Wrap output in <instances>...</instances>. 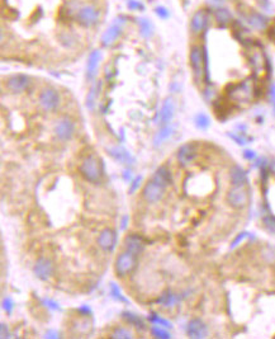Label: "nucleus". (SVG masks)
<instances>
[{
  "mask_svg": "<svg viewBox=\"0 0 275 339\" xmlns=\"http://www.w3.org/2000/svg\"><path fill=\"white\" fill-rule=\"evenodd\" d=\"M257 88L251 78L243 79L241 82L231 83L226 88V95L228 102L232 103H250L256 97Z\"/></svg>",
  "mask_w": 275,
  "mask_h": 339,
  "instance_id": "f257e3e1",
  "label": "nucleus"
},
{
  "mask_svg": "<svg viewBox=\"0 0 275 339\" xmlns=\"http://www.w3.org/2000/svg\"><path fill=\"white\" fill-rule=\"evenodd\" d=\"M238 14H240L241 22L250 31L262 32V31L269 30L270 25H271L269 17L262 12L256 11V9L243 8L238 11Z\"/></svg>",
  "mask_w": 275,
  "mask_h": 339,
  "instance_id": "f03ea898",
  "label": "nucleus"
},
{
  "mask_svg": "<svg viewBox=\"0 0 275 339\" xmlns=\"http://www.w3.org/2000/svg\"><path fill=\"white\" fill-rule=\"evenodd\" d=\"M189 64L192 68L195 82H204L205 79V60H204V46L193 45L189 51Z\"/></svg>",
  "mask_w": 275,
  "mask_h": 339,
  "instance_id": "7ed1b4c3",
  "label": "nucleus"
},
{
  "mask_svg": "<svg viewBox=\"0 0 275 339\" xmlns=\"http://www.w3.org/2000/svg\"><path fill=\"white\" fill-rule=\"evenodd\" d=\"M80 173L85 181L90 183L100 182L103 176V168L100 160L95 155L90 154L83 159L80 164Z\"/></svg>",
  "mask_w": 275,
  "mask_h": 339,
  "instance_id": "20e7f679",
  "label": "nucleus"
},
{
  "mask_svg": "<svg viewBox=\"0 0 275 339\" xmlns=\"http://www.w3.org/2000/svg\"><path fill=\"white\" fill-rule=\"evenodd\" d=\"M213 21V14L209 8L198 9L190 19V32L195 36H202L207 32L210 22Z\"/></svg>",
  "mask_w": 275,
  "mask_h": 339,
  "instance_id": "39448f33",
  "label": "nucleus"
},
{
  "mask_svg": "<svg viewBox=\"0 0 275 339\" xmlns=\"http://www.w3.org/2000/svg\"><path fill=\"white\" fill-rule=\"evenodd\" d=\"M75 18L80 26L85 28L94 27L100 21V12L92 4H85L76 9Z\"/></svg>",
  "mask_w": 275,
  "mask_h": 339,
  "instance_id": "423d86ee",
  "label": "nucleus"
},
{
  "mask_svg": "<svg viewBox=\"0 0 275 339\" xmlns=\"http://www.w3.org/2000/svg\"><path fill=\"white\" fill-rule=\"evenodd\" d=\"M136 266H137V255L126 250L117 257L114 271L118 277H126L127 274L132 273Z\"/></svg>",
  "mask_w": 275,
  "mask_h": 339,
  "instance_id": "0eeeda50",
  "label": "nucleus"
},
{
  "mask_svg": "<svg viewBox=\"0 0 275 339\" xmlns=\"http://www.w3.org/2000/svg\"><path fill=\"white\" fill-rule=\"evenodd\" d=\"M38 103L44 111L52 112L61 103V95L54 88H45V89L41 90Z\"/></svg>",
  "mask_w": 275,
  "mask_h": 339,
  "instance_id": "6e6552de",
  "label": "nucleus"
},
{
  "mask_svg": "<svg viewBox=\"0 0 275 339\" xmlns=\"http://www.w3.org/2000/svg\"><path fill=\"white\" fill-rule=\"evenodd\" d=\"M227 202L232 209L242 210L247 206L248 204V192L245 188V186H233V188L228 191L227 193Z\"/></svg>",
  "mask_w": 275,
  "mask_h": 339,
  "instance_id": "1a4fd4ad",
  "label": "nucleus"
},
{
  "mask_svg": "<svg viewBox=\"0 0 275 339\" xmlns=\"http://www.w3.org/2000/svg\"><path fill=\"white\" fill-rule=\"evenodd\" d=\"M32 84V79L26 74H14L6 82V88L13 94H19L28 89Z\"/></svg>",
  "mask_w": 275,
  "mask_h": 339,
  "instance_id": "9d476101",
  "label": "nucleus"
},
{
  "mask_svg": "<svg viewBox=\"0 0 275 339\" xmlns=\"http://www.w3.org/2000/svg\"><path fill=\"white\" fill-rule=\"evenodd\" d=\"M75 122L69 117L59 119L54 127V132L56 137L61 141H69L75 135Z\"/></svg>",
  "mask_w": 275,
  "mask_h": 339,
  "instance_id": "9b49d317",
  "label": "nucleus"
},
{
  "mask_svg": "<svg viewBox=\"0 0 275 339\" xmlns=\"http://www.w3.org/2000/svg\"><path fill=\"white\" fill-rule=\"evenodd\" d=\"M198 145L195 142H186L179 147L176 152V159L181 166H188L197 159Z\"/></svg>",
  "mask_w": 275,
  "mask_h": 339,
  "instance_id": "f8f14e48",
  "label": "nucleus"
},
{
  "mask_svg": "<svg viewBox=\"0 0 275 339\" xmlns=\"http://www.w3.org/2000/svg\"><path fill=\"white\" fill-rule=\"evenodd\" d=\"M165 190L162 186H160L159 183L154 182V181H149L146 183L145 187L142 190V197L145 198L146 201L149 204H156V202L161 201L162 197L165 195Z\"/></svg>",
  "mask_w": 275,
  "mask_h": 339,
  "instance_id": "ddd939ff",
  "label": "nucleus"
},
{
  "mask_svg": "<svg viewBox=\"0 0 275 339\" xmlns=\"http://www.w3.org/2000/svg\"><path fill=\"white\" fill-rule=\"evenodd\" d=\"M54 271L55 267L52 261L45 257L38 258L37 262L35 263V267H33V273L41 281L50 280L52 274H54Z\"/></svg>",
  "mask_w": 275,
  "mask_h": 339,
  "instance_id": "4468645a",
  "label": "nucleus"
},
{
  "mask_svg": "<svg viewBox=\"0 0 275 339\" xmlns=\"http://www.w3.org/2000/svg\"><path fill=\"white\" fill-rule=\"evenodd\" d=\"M174 116H175V104H174L173 98H166L162 103L161 109L157 113L156 123H160L161 126L170 125Z\"/></svg>",
  "mask_w": 275,
  "mask_h": 339,
  "instance_id": "2eb2a0df",
  "label": "nucleus"
},
{
  "mask_svg": "<svg viewBox=\"0 0 275 339\" xmlns=\"http://www.w3.org/2000/svg\"><path fill=\"white\" fill-rule=\"evenodd\" d=\"M98 244L104 252H113L117 247V233L112 229H104L98 236Z\"/></svg>",
  "mask_w": 275,
  "mask_h": 339,
  "instance_id": "dca6fc26",
  "label": "nucleus"
},
{
  "mask_svg": "<svg viewBox=\"0 0 275 339\" xmlns=\"http://www.w3.org/2000/svg\"><path fill=\"white\" fill-rule=\"evenodd\" d=\"M186 334L189 338L193 339H203L208 335V326L205 323L198 317L192 319L186 326Z\"/></svg>",
  "mask_w": 275,
  "mask_h": 339,
  "instance_id": "f3484780",
  "label": "nucleus"
},
{
  "mask_svg": "<svg viewBox=\"0 0 275 339\" xmlns=\"http://www.w3.org/2000/svg\"><path fill=\"white\" fill-rule=\"evenodd\" d=\"M212 14H213V21L217 23L219 28L231 27L232 23L235 22V17H233L232 12L227 7L213 9Z\"/></svg>",
  "mask_w": 275,
  "mask_h": 339,
  "instance_id": "a211bd4d",
  "label": "nucleus"
},
{
  "mask_svg": "<svg viewBox=\"0 0 275 339\" xmlns=\"http://www.w3.org/2000/svg\"><path fill=\"white\" fill-rule=\"evenodd\" d=\"M123 22L124 21L118 22V19H117V22H114L113 25L109 26L108 30L105 31L104 35L102 36L103 46H112V45L118 40L119 36L122 35V25H123Z\"/></svg>",
  "mask_w": 275,
  "mask_h": 339,
  "instance_id": "6ab92c4d",
  "label": "nucleus"
},
{
  "mask_svg": "<svg viewBox=\"0 0 275 339\" xmlns=\"http://www.w3.org/2000/svg\"><path fill=\"white\" fill-rule=\"evenodd\" d=\"M145 240L140 235H136V234L127 235L126 239H124V248H126V250L133 253L137 257L145 250Z\"/></svg>",
  "mask_w": 275,
  "mask_h": 339,
  "instance_id": "aec40b11",
  "label": "nucleus"
},
{
  "mask_svg": "<svg viewBox=\"0 0 275 339\" xmlns=\"http://www.w3.org/2000/svg\"><path fill=\"white\" fill-rule=\"evenodd\" d=\"M108 154L113 157L114 160H117L121 164L131 165V164L135 163V157L132 156V154L122 146L111 147V149H108Z\"/></svg>",
  "mask_w": 275,
  "mask_h": 339,
  "instance_id": "412c9836",
  "label": "nucleus"
},
{
  "mask_svg": "<svg viewBox=\"0 0 275 339\" xmlns=\"http://www.w3.org/2000/svg\"><path fill=\"white\" fill-rule=\"evenodd\" d=\"M100 60H102V52L99 50H95L88 57L87 63V79L92 82L93 79L97 76L98 68H99Z\"/></svg>",
  "mask_w": 275,
  "mask_h": 339,
  "instance_id": "4be33fe9",
  "label": "nucleus"
},
{
  "mask_svg": "<svg viewBox=\"0 0 275 339\" xmlns=\"http://www.w3.org/2000/svg\"><path fill=\"white\" fill-rule=\"evenodd\" d=\"M229 179H231V183L233 186H246L248 182L247 173H246L245 169L240 165H233L229 171Z\"/></svg>",
  "mask_w": 275,
  "mask_h": 339,
  "instance_id": "5701e85b",
  "label": "nucleus"
},
{
  "mask_svg": "<svg viewBox=\"0 0 275 339\" xmlns=\"http://www.w3.org/2000/svg\"><path fill=\"white\" fill-rule=\"evenodd\" d=\"M151 179L154 181V182L159 183L160 186H162L164 188H166L167 186L171 185V182H173V178H171V172L169 171V169H167L165 165L157 168Z\"/></svg>",
  "mask_w": 275,
  "mask_h": 339,
  "instance_id": "b1692460",
  "label": "nucleus"
},
{
  "mask_svg": "<svg viewBox=\"0 0 275 339\" xmlns=\"http://www.w3.org/2000/svg\"><path fill=\"white\" fill-rule=\"evenodd\" d=\"M261 217H262V224H264L265 229H266L270 234L275 235V215L271 212V209H270L267 202H264Z\"/></svg>",
  "mask_w": 275,
  "mask_h": 339,
  "instance_id": "393cba45",
  "label": "nucleus"
},
{
  "mask_svg": "<svg viewBox=\"0 0 275 339\" xmlns=\"http://www.w3.org/2000/svg\"><path fill=\"white\" fill-rule=\"evenodd\" d=\"M174 133V126L171 125H166V126H162L161 128H160L159 131H157L156 133H155L154 136V146L155 147H159L161 146L162 144H164L165 141H167L169 138L173 136Z\"/></svg>",
  "mask_w": 275,
  "mask_h": 339,
  "instance_id": "a878e982",
  "label": "nucleus"
},
{
  "mask_svg": "<svg viewBox=\"0 0 275 339\" xmlns=\"http://www.w3.org/2000/svg\"><path fill=\"white\" fill-rule=\"evenodd\" d=\"M100 89H102V82H95L94 84L90 88L89 93L87 95V101H85V106L89 109L90 112H93L95 109V104H97V98L100 94Z\"/></svg>",
  "mask_w": 275,
  "mask_h": 339,
  "instance_id": "bb28decb",
  "label": "nucleus"
},
{
  "mask_svg": "<svg viewBox=\"0 0 275 339\" xmlns=\"http://www.w3.org/2000/svg\"><path fill=\"white\" fill-rule=\"evenodd\" d=\"M122 317L126 323H128L130 325H133L135 328L140 329V330H145L146 329V323L140 315L135 314L132 311H123L122 312Z\"/></svg>",
  "mask_w": 275,
  "mask_h": 339,
  "instance_id": "cd10ccee",
  "label": "nucleus"
},
{
  "mask_svg": "<svg viewBox=\"0 0 275 339\" xmlns=\"http://www.w3.org/2000/svg\"><path fill=\"white\" fill-rule=\"evenodd\" d=\"M181 300V297L179 295H175L171 291H166V292L162 293L159 298H157V304L161 305L164 307H173L178 304Z\"/></svg>",
  "mask_w": 275,
  "mask_h": 339,
  "instance_id": "c85d7f7f",
  "label": "nucleus"
},
{
  "mask_svg": "<svg viewBox=\"0 0 275 339\" xmlns=\"http://www.w3.org/2000/svg\"><path fill=\"white\" fill-rule=\"evenodd\" d=\"M194 125H195V127L200 131L208 130L210 126L209 116H208L207 113L199 112V113L195 114V117H194Z\"/></svg>",
  "mask_w": 275,
  "mask_h": 339,
  "instance_id": "c756f323",
  "label": "nucleus"
},
{
  "mask_svg": "<svg viewBox=\"0 0 275 339\" xmlns=\"http://www.w3.org/2000/svg\"><path fill=\"white\" fill-rule=\"evenodd\" d=\"M138 26H140V32L143 37H152V35H154V25H152L151 21L146 18H141L138 21Z\"/></svg>",
  "mask_w": 275,
  "mask_h": 339,
  "instance_id": "7c9ffc66",
  "label": "nucleus"
},
{
  "mask_svg": "<svg viewBox=\"0 0 275 339\" xmlns=\"http://www.w3.org/2000/svg\"><path fill=\"white\" fill-rule=\"evenodd\" d=\"M149 320H150V323H152L154 325L164 326V328H166V329L173 328V324H171L170 321L164 319V317H161L160 315H157L156 312H151V314L149 315Z\"/></svg>",
  "mask_w": 275,
  "mask_h": 339,
  "instance_id": "2f4dec72",
  "label": "nucleus"
},
{
  "mask_svg": "<svg viewBox=\"0 0 275 339\" xmlns=\"http://www.w3.org/2000/svg\"><path fill=\"white\" fill-rule=\"evenodd\" d=\"M228 136L229 137L233 140V141L236 142L237 145H246L248 144V142L252 140L251 137H247L245 133V131H236V132H228Z\"/></svg>",
  "mask_w": 275,
  "mask_h": 339,
  "instance_id": "473e14b6",
  "label": "nucleus"
},
{
  "mask_svg": "<svg viewBox=\"0 0 275 339\" xmlns=\"http://www.w3.org/2000/svg\"><path fill=\"white\" fill-rule=\"evenodd\" d=\"M109 293H111L112 297L118 300L119 302H128V300H127L126 296L122 293V290L119 288V286L117 285V283L112 282L111 285H109Z\"/></svg>",
  "mask_w": 275,
  "mask_h": 339,
  "instance_id": "72a5a7b5",
  "label": "nucleus"
},
{
  "mask_svg": "<svg viewBox=\"0 0 275 339\" xmlns=\"http://www.w3.org/2000/svg\"><path fill=\"white\" fill-rule=\"evenodd\" d=\"M111 336L114 339H131V338H133V334H132V331L128 330V329L118 326V328L114 329Z\"/></svg>",
  "mask_w": 275,
  "mask_h": 339,
  "instance_id": "f704fd0d",
  "label": "nucleus"
},
{
  "mask_svg": "<svg viewBox=\"0 0 275 339\" xmlns=\"http://www.w3.org/2000/svg\"><path fill=\"white\" fill-rule=\"evenodd\" d=\"M151 334L155 336V338H160V339H170L171 334L166 330V328L160 325H155L151 328Z\"/></svg>",
  "mask_w": 275,
  "mask_h": 339,
  "instance_id": "c9c22d12",
  "label": "nucleus"
},
{
  "mask_svg": "<svg viewBox=\"0 0 275 339\" xmlns=\"http://www.w3.org/2000/svg\"><path fill=\"white\" fill-rule=\"evenodd\" d=\"M256 4L259 11L265 13L266 16L269 13H272V12H274V6H272L271 0H256Z\"/></svg>",
  "mask_w": 275,
  "mask_h": 339,
  "instance_id": "e433bc0d",
  "label": "nucleus"
},
{
  "mask_svg": "<svg viewBox=\"0 0 275 339\" xmlns=\"http://www.w3.org/2000/svg\"><path fill=\"white\" fill-rule=\"evenodd\" d=\"M41 302H42V305H45L47 309L54 310V311H61V306L59 305V302H56L55 300H52V298H47V297L42 298Z\"/></svg>",
  "mask_w": 275,
  "mask_h": 339,
  "instance_id": "4c0bfd02",
  "label": "nucleus"
},
{
  "mask_svg": "<svg viewBox=\"0 0 275 339\" xmlns=\"http://www.w3.org/2000/svg\"><path fill=\"white\" fill-rule=\"evenodd\" d=\"M204 2L210 11L222 8V7H226L227 4V0H204Z\"/></svg>",
  "mask_w": 275,
  "mask_h": 339,
  "instance_id": "58836bf2",
  "label": "nucleus"
},
{
  "mask_svg": "<svg viewBox=\"0 0 275 339\" xmlns=\"http://www.w3.org/2000/svg\"><path fill=\"white\" fill-rule=\"evenodd\" d=\"M2 306H3V310L7 312L8 315L13 314L14 310V302L11 297H4L3 301H2Z\"/></svg>",
  "mask_w": 275,
  "mask_h": 339,
  "instance_id": "ea45409f",
  "label": "nucleus"
},
{
  "mask_svg": "<svg viewBox=\"0 0 275 339\" xmlns=\"http://www.w3.org/2000/svg\"><path fill=\"white\" fill-rule=\"evenodd\" d=\"M141 183H142V176L135 177V178L131 181V183H130V193H131V195H133V193H135L136 191L140 188Z\"/></svg>",
  "mask_w": 275,
  "mask_h": 339,
  "instance_id": "a19ab883",
  "label": "nucleus"
},
{
  "mask_svg": "<svg viewBox=\"0 0 275 339\" xmlns=\"http://www.w3.org/2000/svg\"><path fill=\"white\" fill-rule=\"evenodd\" d=\"M127 7L130 11H143V4L138 0H128V3H127Z\"/></svg>",
  "mask_w": 275,
  "mask_h": 339,
  "instance_id": "79ce46f5",
  "label": "nucleus"
},
{
  "mask_svg": "<svg viewBox=\"0 0 275 339\" xmlns=\"http://www.w3.org/2000/svg\"><path fill=\"white\" fill-rule=\"evenodd\" d=\"M248 236H250V234L246 233V231H243V233H240V234H238L237 238H236L235 240H233V242H232V244H231V248H232V249H233V248L237 247V245H240V243H242L246 238H248Z\"/></svg>",
  "mask_w": 275,
  "mask_h": 339,
  "instance_id": "37998d69",
  "label": "nucleus"
},
{
  "mask_svg": "<svg viewBox=\"0 0 275 339\" xmlns=\"http://www.w3.org/2000/svg\"><path fill=\"white\" fill-rule=\"evenodd\" d=\"M269 99H270V104L272 107V112L275 114V83H271L269 88Z\"/></svg>",
  "mask_w": 275,
  "mask_h": 339,
  "instance_id": "c03bdc74",
  "label": "nucleus"
},
{
  "mask_svg": "<svg viewBox=\"0 0 275 339\" xmlns=\"http://www.w3.org/2000/svg\"><path fill=\"white\" fill-rule=\"evenodd\" d=\"M155 13H156L157 16H159L160 18H162V19L169 18V16H170L169 11H167L165 7H156V8H155Z\"/></svg>",
  "mask_w": 275,
  "mask_h": 339,
  "instance_id": "a18cd8bd",
  "label": "nucleus"
},
{
  "mask_svg": "<svg viewBox=\"0 0 275 339\" xmlns=\"http://www.w3.org/2000/svg\"><path fill=\"white\" fill-rule=\"evenodd\" d=\"M242 156L245 157L246 160H248V161H253V160H256V159H257L256 152L253 151V150H250V149L245 150V151H243V154H242Z\"/></svg>",
  "mask_w": 275,
  "mask_h": 339,
  "instance_id": "49530a36",
  "label": "nucleus"
},
{
  "mask_svg": "<svg viewBox=\"0 0 275 339\" xmlns=\"http://www.w3.org/2000/svg\"><path fill=\"white\" fill-rule=\"evenodd\" d=\"M78 312L83 316H90L93 314V310L89 305H83V306L78 307Z\"/></svg>",
  "mask_w": 275,
  "mask_h": 339,
  "instance_id": "de8ad7c7",
  "label": "nucleus"
},
{
  "mask_svg": "<svg viewBox=\"0 0 275 339\" xmlns=\"http://www.w3.org/2000/svg\"><path fill=\"white\" fill-rule=\"evenodd\" d=\"M0 336L2 338H11V330H9V328L7 326V324L2 323V325H0Z\"/></svg>",
  "mask_w": 275,
  "mask_h": 339,
  "instance_id": "09e8293b",
  "label": "nucleus"
},
{
  "mask_svg": "<svg viewBox=\"0 0 275 339\" xmlns=\"http://www.w3.org/2000/svg\"><path fill=\"white\" fill-rule=\"evenodd\" d=\"M60 333L57 330H52V329H50V330L46 331V334H45V338H54V339H57L60 338Z\"/></svg>",
  "mask_w": 275,
  "mask_h": 339,
  "instance_id": "8fccbe9b",
  "label": "nucleus"
},
{
  "mask_svg": "<svg viewBox=\"0 0 275 339\" xmlns=\"http://www.w3.org/2000/svg\"><path fill=\"white\" fill-rule=\"evenodd\" d=\"M128 221H130V216H128V215H124V216L122 217V221H121L122 230H126L127 225H128Z\"/></svg>",
  "mask_w": 275,
  "mask_h": 339,
  "instance_id": "3c124183",
  "label": "nucleus"
},
{
  "mask_svg": "<svg viewBox=\"0 0 275 339\" xmlns=\"http://www.w3.org/2000/svg\"><path fill=\"white\" fill-rule=\"evenodd\" d=\"M269 36L272 38V41H275V19L271 22V25H270L269 27Z\"/></svg>",
  "mask_w": 275,
  "mask_h": 339,
  "instance_id": "603ef678",
  "label": "nucleus"
},
{
  "mask_svg": "<svg viewBox=\"0 0 275 339\" xmlns=\"http://www.w3.org/2000/svg\"><path fill=\"white\" fill-rule=\"evenodd\" d=\"M123 178L126 179V181H132V174H131V172H128V171H126L124 172V174H123Z\"/></svg>",
  "mask_w": 275,
  "mask_h": 339,
  "instance_id": "864d4df0",
  "label": "nucleus"
}]
</instances>
